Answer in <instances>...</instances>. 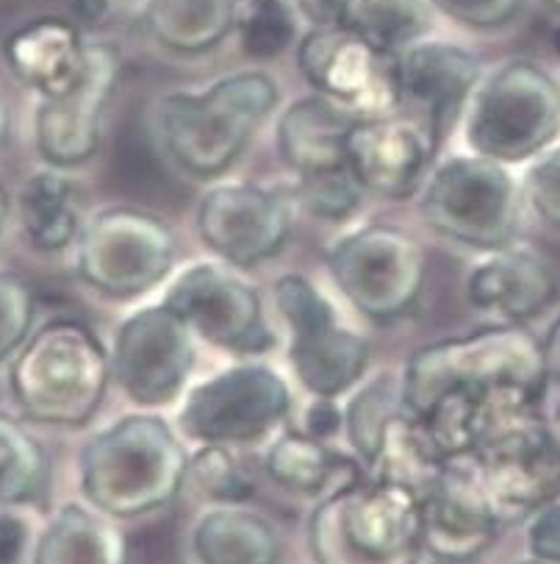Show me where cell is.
<instances>
[{"mask_svg": "<svg viewBox=\"0 0 560 564\" xmlns=\"http://www.w3.org/2000/svg\"><path fill=\"white\" fill-rule=\"evenodd\" d=\"M189 454L158 414H125L95 434L78 456L81 492L109 518L164 507L186 484Z\"/></svg>", "mask_w": 560, "mask_h": 564, "instance_id": "6da1fadb", "label": "cell"}, {"mask_svg": "<svg viewBox=\"0 0 560 564\" xmlns=\"http://www.w3.org/2000/svg\"><path fill=\"white\" fill-rule=\"evenodd\" d=\"M277 84L264 70H242L200 93H169L158 100L164 151L184 173L217 178L253 142L275 111Z\"/></svg>", "mask_w": 560, "mask_h": 564, "instance_id": "7a4b0ae2", "label": "cell"}, {"mask_svg": "<svg viewBox=\"0 0 560 564\" xmlns=\"http://www.w3.org/2000/svg\"><path fill=\"white\" fill-rule=\"evenodd\" d=\"M549 379L547 345L521 326L472 332L416 350L403 370L405 412L422 417L450 392L521 390L541 395Z\"/></svg>", "mask_w": 560, "mask_h": 564, "instance_id": "3957f363", "label": "cell"}, {"mask_svg": "<svg viewBox=\"0 0 560 564\" xmlns=\"http://www.w3.org/2000/svg\"><path fill=\"white\" fill-rule=\"evenodd\" d=\"M111 354L81 321L45 323L31 332L9 367V390L29 420L42 425L89 423L103 406Z\"/></svg>", "mask_w": 560, "mask_h": 564, "instance_id": "277c9868", "label": "cell"}, {"mask_svg": "<svg viewBox=\"0 0 560 564\" xmlns=\"http://www.w3.org/2000/svg\"><path fill=\"white\" fill-rule=\"evenodd\" d=\"M317 564H416L422 547V495L392 478L325 495L308 523Z\"/></svg>", "mask_w": 560, "mask_h": 564, "instance_id": "5b68a950", "label": "cell"}, {"mask_svg": "<svg viewBox=\"0 0 560 564\" xmlns=\"http://www.w3.org/2000/svg\"><path fill=\"white\" fill-rule=\"evenodd\" d=\"M463 131L472 153L530 162L560 134V84L530 58H508L474 87Z\"/></svg>", "mask_w": 560, "mask_h": 564, "instance_id": "8992f818", "label": "cell"}, {"mask_svg": "<svg viewBox=\"0 0 560 564\" xmlns=\"http://www.w3.org/2000/svg\"><path fill=\"white\" fill-rule=\"evenodd\" d=\"M521 200V184L508 164L480 153L444 159L419 186L425 226L480 253L514 242Z\"/></svg>", "mask_w": 560, "mask_h": 564, "instance_id": "52a82bcc", "label": "cell"}, {"mask_svg": "<svg viewBox=\"0 0 560 564\" xmlns=\"http://www.w3.org/2000/svg\"><path fill=\"white\" fill-rule=\"evenodd\" d=\"M328 270L341 295L375 323L408 315L428 279L419 242L386 223H372L336 239L328 250Z\"/></svg>", "mask_w": 560, "mask_h": 564, "instance_id": "ba28073f", "label": "cell"}, {"mask_svg": "<svg viewBox=\"0 0 560 564\" xmlns=\"http://www.w3.org/2000/svg\"><path fill=\"white\" fill-rule=\"evenodd\" d=\"M78 275L100 295L136 297L162 284L175 264V234L153 212L114 206L78 234Z\"/></svg>", "mask_w": 560, "mask_h": 564, "instance_id": "9c48e42d", "label": "cell"}, {"mask_svg": "<svg viewBox=\"0 0 560 564\" xmlns=\"http://www.w3.org/2000/svg\"><path fill=\"white\" fill-rule=\"evenodd\" d=\"M292 412V390L270 365H237L191 387L180 406L184 436L200 445H255Z\"/></svg>", "mask_w": 560, "mask_h": 564, "instance_id": "30bf717a", "label": "cell"}, {"mask_svg": "<svg viewBox=\"0 0 560 564\" xmlns=\"http://www.w3.org/2000/svg\"><path fill=\"white\" fill-rule=\"evenodd\" d=\"M275 301L289 326V361L314 398H339L364 379L370 343L339 323L336 308L306 275L275 281Z\"/></svg>", "mask_w": 560, "mask_h": 564, "instance_id": "8fae6325", "label": "cell"}, {"mask_svg": "<svg viewBox=\"0 0 560 564\" xmlns=\"http://www.w3.org/2000/svg\"><path fill=\"white\" fill-rule=\"evenodd\" d=\"M164 303L208 345L233 356H264L275 348L259 290L228 262H197L180 270Z\"/></svg>", "mask_w": 560, "mask_h": 564, "instance_id": "7c38bea8", "label": "cell"}, {"mask_svg": "<svg viewBox=\"0 0 560 564\" xmlns=\"http://www.w3.org/2000/svg\"><path fill=\"white\" fill-rule=\"evenodd\" d=\"M297 67L322 98L359 120L399 111L397 53H386L353 29H308L297 42Z\"/></svg>", "mask_w": 560, "mask_h": 564, "instance_id": "4fadbf2b", "label": "cell"}, {"mask_svg": "<svg viewBox=\"0 0 560 564\" xmlns=\"http://www.w3.org/2000/svg\"><path fill=\"white\" fill-rule=\"evenodd\" d=\"M195 370V334L167 303L128 315L114 332L111 379L136 406H167Z\"/></svg>", "mask_w": 560, "mask_h": 564, "instance_id": "5bb4252c", "label": "cell"}, {"mask_svg": "<svg viewBox=\"0 0 560 564\" xmlns=\"http://www.w3.org/2000/svg\"><path fill=\"white\" fill-rule=\"evenodd\" d=\"M295 226L292 204L275 189L248 184H217L197 206V234L217 259L237 270L277 257Z\"/></svg>", "mask_w": 560, "mask_h": 564, "instance_id": "9a60e30c", "label": "cell"}, {"mask_svg": "<svg viewBox=\"0 0 560 564\" xmlns=\"http://www.w3.org/2000/svg\"><path fill=\"white\" fill-rule=\"evenodd\" d=\"M122 73V53L109 42L87 45L81 78L53 98H40L34 115L36 151L53 167H76L100 148V129Z\"/></svg>", "mask_w": 560, "mask_h": 564, "instance_id": "2e32d148", "label": "cell"}, {"mask_svg": "<svg viewBox=\"0 0 560 564\" xmlns=\"http://www.w3.org/2000/svg\"><path fill=\"white\" fill-rule=\"evenodd\" d=\"M503 531L477 454L452 456L422 495V545L447 562L480 556Z\"/></svg>", "mask_w": 560, "mask_h": 564, "instance_id": "e0dca14e", "label": "cell"}, {"mask_svg": "<svg viewBox=\"0 0 560 564\" xmlns=\"http://www.w3.org/2000/svg\"><path fill=\"white\" fill-rule=\"evenodd\" d=\"M483 478L499 523L530 518L549 500L560 498V448L538 417L494 436L477 451Z\"/></svg>", "mask_w": 560, "mask_h": 564, "instance_id": "ac0fdd59", "label": "cell"}, {"mask_svg": "<svg viewBox=\"0 0 560 564\" xmlns=\"http://www.w3.org/2000/svg\"><path fill=\"white\" fill-rule=\"evenodd\" d=\"M436 148L428 126L408 111L366 117L347 137V167L366 195L405 200L428 178Z\"/></svg>", "mask_w": 560, "mask_h": 564, "instance_id": "d6986e66", "label": "cell"}, {"mask_svg": "<svg viewBox=\"0 0 560 564\" xmlns=\"http://www.w3.org/2000/svg\"><path fill=\"white\" fill-rule=\"evenodd\" d=\"M397 70L399 111L422 120L441 145L483 78L477 56L452 42L419 40L397 53Z\"/></svg>", "mask_w": 560, "mask_h": 564, "instance_id": "ffe728a7", "label": "cell"}, {"mask_svg": "<svg viewBox=\"0 0 560 564\" xmlns=\"http://www.w3.org/2000/svg\"><path fill=\"white\" fill-rule=\"evenodd\" d=\"M466 297L499 326H521L558 297V279L541 253L510 242L469 270Z\"/></svg>", "mask_w": 560, "mask_h": 564, "instance_id": "44dd1931", "label": "cell"}, {"mask_svg": "<svg viewBox=\"0 0 560 564\" xmlns=\"http://www.w3.org/2000/svg\"><path fill=\"white\" fill-rule=\"evenodd\" d=\"M87 45L76 20L45 14L14 29L3 42V56L20 82L40 98H53L81 78Z\"/></svg>", "mask_w": 560, "mask_h": 564, "instance_id": "7402d4cb", "label": "cell"}, {"mask_svg": "<svg viewBox=\"0 0 560 564\" xmlns=\"http://www.w3.org/2000/svg\"><path fill=\"white\" fill-rule=\"evenodd\" d=\"M359 117L314 95L295 100L277 120V153L297 175L347 167V137Z\"/></svg>", "mask_w": 560, "mask_h": 564, "instance_id": "603a6c76", "label": "cell"}, {"mask_svg": "<svg viewBox=\"0 0 560 564\" xmlns=\"http://www.w3.org/2000/svg\"><path fill=\"white\" fill-rule=\"evenodd\" d=\"M266 476L297 495H330L361 481L364 473L353 459L336 454L325 440L306 431H286L266 451Z\"/></svg>", "mask_w": 560, "mask_h": 564, "instance_id": "cb8c5ba5", "label": "cell"}, {"mask_svg": "<svg viewBox=\"0 0 560 564\" xmlns=\"http://www.w3.org/2000/svg\"><path fill=\"white\" fill-rule=\"evenodd\" d=\"M34 564H128V540L109 514L67 503L42 531Z\"/></svg>", "mask_w": 560, "mask_h": 564, "instance_id": "d4e9b609", "label": "cell"}, {"mask_svg": "<svg viewBox=\"0 0 560 564\" xmlns=\"http://www.w3.org/2000/svg\"><path fill=\"white\" fill-rule=\"evenodd\" d=\"M200 564H277L281 540L261 514L228 503L202 514L191 536Z\"/></svg>", "mask_w": 560, "mask_h": 564, "instance_id": "484cf974", "label": "cell"}, {"mask_svg": "<svg viewBox=\"0 0 560 564\" xmlns=\"http://www.w3.org/2000/svg\"><path fill=\"white\" fill-rule=\"evenodd\" d=\"M237 0H145L153 40L175 53H206L237 29Z\"/></svg>", "mask_w": 560, "mask_h": 564, "instance_id": "4316f807", "label": "cell"}, {"mask_svg": "<svg viewBox=\"0 0 560 564\" xmlns=\"http://www.w3.org/2000/svg\"><path fill=\"white\" fill-rule=\"evenodd\" d=\"M18 212L25 234L40 250H64L78 242L84 228L76 186L58 170H40L23 181Z\"/></svg>", "mask_w": 560, "mask_h": 564, "instance_id": "83f0119b", "label": "cell"}, {"mask_svg": "<svg viewBox=\"0 0 560 564\" xmlns=\"http://www.w3.org/2000/svg\"><path fill=\"white\" fill-rule=\"evenodd\" d=\"M405 412L403 403V376L377 372L366 381L344 406V431L366 467H372L381 456L383 440L394 420Z\"/></svg>", "mask_w": 560, "mask_h": 564, "instance_id": "f1b7e54d", "label": "cell"}, {"mask_svg": "<svg viewBox=\"0 0 560 564\" xmlns=\"http://www.w3.org/2000/svg\"><path fill=\"white\" fill-rule=\"evenodd\" d=\"M433 20L428 0H355L347 29L386 53H403L422 40Z\"/></svg>", "mask_w": 560, "mask_h": 564, "instance_id": "f546056e", "label": "cell"}, {"mask_svg": "<svg viewBox=\"0 0 560 564\" xmlns=\"http://www.w3.org/2000/svg\"><path fill=\"white\" fill-rule=\"evenodd\" d=\"M47 454L18 420L0 414V507L34 503L47 487Z\"/></svg>", "mask_w": 560, "mask_h": 564, "instance_id": "4dcf8cb0", "label": "cell"}, {"mask_svg": "<svg viewBox=\"0 0 560 564\" xmlns=\"http://www.w3.org/2000/svg\"><path fill=\"white\" fill-rule=\"evenodd\" d=\"M292 0H242L237 9V36L253 62H272L284 56L300 36Z\"/></svg>", "mask_w": 560, "mask_h": 564, "instance_id": "1f68e13d", "label": "cell"}, {"mask_svg": "<svg viewBox=\"0 0 560 564\" xmlns=\"http://www.w3.org/2000/svg\"><path fill=\"white\" fill-rule=\"evenodd\" d=\"M297 198L308 215L328 223L350 220L359 212L366 189L350 167L325 170V173L297 175Z\"/></svg>", "mask_w": 560, "mask_h": 564, "instance_id": "d6a6232c", "label": "cell"}, {"mask_svg": "<svg viewBox=\"0 0 560 564\" xmlns=\"http://www.w3.org/2000/svg\"><path fill=\"white\" fill-rule=\"evenodd\" d=\"M186 481L200 495L220 503H242L255 489L244 467L233 459L231 448L226 445H200L189 456Z\"/></svg>", "mask_w": 560, "mask_h": 564, "instance_id": "836d02e7", "label": "cell"}, {"mask_svg": "<svg viewBox=\"0 0 560 564\" xmlns=\"http://www.w3.org/2000/svg\"><path fill=\"white\" fill-rule=\"evenodd\" d=\"M36 301L20 275L0 270V361L23 348L34 326Z\"/></svg>", "mask_w": 560, "mask_h": 564, "instance_id": "e575fe53", "label": "cell"}, {"mask_svg": "<svg viewBox=\"0 0 560 564\" xmlns=\"http://www.w3.org/2000/svg\"><path fill=\"white\" fill-rule=\"evenodd\" d=\"M521 198L543 226L560 231V145L530 159L521 175Z\"/></svg>", "mask_w": 560, "mask_h": 564, "instance_id": "d590c367", "label": "cell"}, {"mask_svg": "<svg viewBox=\"0 0 560 564\" xmlns=\"http://www.w3.org/2000/svg\"><path fill=\"white\" fill-rule=\"evenodd\" d=\"M433 12L474 31L503 29L519 14L525 0H428Z\"/></svg>", "mask_w": 560, "mask_h": 564, "instance_id": "8d00e7d4", "label": "cell"}, {"mask_svg": "<svg viewBox=\"0 0 560 564\" xmlns=\"http://www.w3.org/2000/svg\"><path fill=\"white\" fill-rule=\"evenodd\" d=\"M527 545L532 556L560 562V500H549L547 507L530 514V529H527Z\"/></svg>", "mask_w": 560, "mask_h": 564, "instance_id": "74e56055", "label": "cell"}, {"mask_svg": "<svg viewBox=\"0 0 560 564\" xmlns=\"http://www.w3.org/2000/svg\"><path fill=\"white\" fill-rule=\"evenodd\" d=\"M303 431L330 443L339 431H344V409H339L336 398H314L303 414Z\"/></svg>", "mask_w": 560, "mask_h": 564, "instance_id": "f35d334b", "label": "cell"}, {"mask_svg": "<svg viewBox=\"0 0 560 564\" xmlns=\"http://www.w3.org/2000/svg\"><path fill=\"white\" fill-rule=\"evenodd\" d=\"M292 3L311 29H339L347 25L355 0H292Z\"/></svg>", "mask_w": 560, "mask_h": 564, "instance_id": "ab89813d", "label": "cell"}, {"mask_svg": "<svg viewBox=\"0 0 560 564\" xmlns=\"http://www.w3.org/2000/svg\"><path fill=\"white\" fill-rule=\"evenodd\" d=\"M538 423L547 431V436L560 448V372H549L547 384L536 403Z\"/></svg>", "mask_w": 560, "mask_h": 564, "instance_id": "60d3db41", "label": "cell"}, {"mask_svg": "<svg viewBox=\"0 0 560 564\" xmlns=\"http://www.w3.org/2000/svg\"><path fill=\"white\" fill-rule=\"evenodd\" d=\"M25 523L14 514L0 512V564H14L25 547Z\"/></svg>", "mask_w": 560, "mask_h": 564, "instance_id": "b9f144b4", "label": "cell"}, {"mask_svg": "<svg viewBox=\"0 0 560 564\" xmlns=\"http://www.w3.org/2000/svg\"><path fill=\"white\" fill-rule=\"evenodd\" d=\"M111 12L109 0H73V20L78 25H100Z\"/></svg>", "mask_w": 560, "mask_h": 564, "instance_id": "7bdbcfd3", "label": "cell"}, {"mask_svg": "<svg viewBox=\"0 0 560 564\" xmlns=\"http://www.w3.org/2000/svg\"><path fill=\"white\" fill-rule=\"evenodd\" d=\"M547 356H554L560 365V321L554 323L552 332H549V339H547Z\"/></svg>", "mask_w": 560, "mask_h": 564, "instance_id": "ee69618b", "label": "cell"}, {"mask_svg": "<svg viewBox=\"0 0 560 564\" xmlns=\"http://www.w3.org/2000/svg\"><path fill=\"white\" fill-rule=\"evenodd\" d=\"M7 217H9V195H7V186L0 184V237H3V228H7Z\"/></svg>", "mask_w": 560, "mask_h": 564, "instance_id": "f6af8a7d", "label": "cell"}, {"mask_svg": "<svg viewBox=\"0 0 560 564\" xmlns=\"http://www.w3.org/2000/svg\"><path fill=\"white\" fill-rule=\"evenodd\" d=\"M9 137V109L7 104H3V98H0V145L7 142Z\"/></svg>", "mask_w": 560, "mask_h": 564, "instance_id": "bcb514c9", "label": "cell"}, {"mask_svg": "<svg viewBox=\"0 0 560 564\" xmlns=\"http://www.w3.org/2000/svg\"><path fill=\"white\" fill-rule=\"evenodd\" d=\"M541 3H547V7L552 9V12L560 14V0H541Z\"/></svg>", "mask_w": 560, "mask_h": 564, "instance_id": "7dc6e473", "label": "cell"}, {"mask_svg": "<svg viewBox=\"0 0 560 564\" xmlns=\"http://www.w3.org/2000/svg\"><path fill=\"white\" fill-rule=\"evenodd\" d=\"M525 564H560V562H547V558H532V562H525Z\"/></svg>", "mask_w": 560, "mask_h": 564, "instance_id": "c3c4849f", "label": "cell"}, {"mask_svg": "<svg viewBox=\"0 0 560 564\" xmlns=\"http://www.w3.org/2000/svg\"><path fill=\"white\" fill-rule=\"evenodd\" d=\"M237 3H242V0H237Z\"/></svg>", "mask_w": 560, "mask_h": 564, "instance_id": "681fc988", "label": "cell"}]
</instances>
